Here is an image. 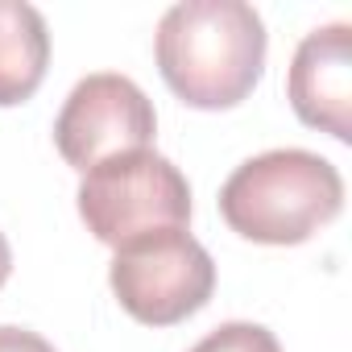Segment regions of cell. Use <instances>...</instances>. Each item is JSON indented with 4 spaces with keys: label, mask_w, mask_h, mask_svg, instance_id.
<instances>
[{
    "label": "cell",
    "mask_w": 352,
    "mask_h": 352,
    "mask_svg": "<svg viewBox=\"0 0 352 352\" xmlns=\"http://www.w3.org/2000/svg\"><path fill=\"white\" fill-rule=\"evenodd\" d=\"M75 199L79 220L108 249H124L129 241L157 228L191 224V183L157 149L104 157L83 174Z\"/></svg>",
    "instance_id": "cell-3"
},
{
    "label": "cell",
    "mask_w": 352,
    "mask_h": 352,
    "mask_svg": "<svg viewBox=\"0 0 352 352\" xmlns=\"http://www.w3.org/2000/svg\"><path fill=\"white\" fill-rule=\"evenodd\" d=\"M0 352H54V344L30 327H13V323H0Z\"/></svg>",
    "instance_id": "cell-9"
},
{
    "label": "cell",
    "mask_w": 352,
    "mask_h": 352,
    "mask_svg": "<svg viewBox=\"0 0 352 352\" xmlns=\"http://www.w3.org/2000/svg\"><path fill=\"white\" fill-rule=\"evenodd\" d=\"M344 208L340 170L311 149H265L220 187L224 224L253 245H302Z\"/></svg>",
    "instance_id": "cell-2"
},
{
    "label": "cell",
    "mask_w": 352,
    "mask_h": 352,
    "mask_svg": "<svg viewBox=\"0 0 352 352\" xmlns=\"http://www.w3.org/2000/svg\"><path fill=\"white\" fill-rule=\"evenodd\" d=\"M9 274H13V249H9V241H5V232H0V290H5V282H9Z\"/></svg>",
    "instance_id": "cell-10"
},
{
    "label": "cell",
    "mask_w": 352,
    "mask_h": 352,
    "mask_svg": "<svg viewBox=\"0 0 352 352\" xmlns=\"http://www.w3.org/2000/svg\"><path fill=\"white\" fill-rule=\"evenodd\" d=\"M191 352H282V344L270 327L232 319V323H220L216 331H208Z\"/></svg>",
    "instance_id": "cell-8"
},
{
    "label": "cell",
    "mask_w": 352,
    "mask_h": 352,
    "mask_svg": "<svg viewBox=\"0 0 352 352\" xmlns=\"http://www.w3.org/2000/svg\"><path fill=\"white\" fill-rule=\"evenodd\" d=\"M286 96L302 124L336 141H352V25L348 21L311 30L298 42Z\"/></svg>",
    "instance_id": "cell-6"
},
{
    "label": "cell",
    "mask_w": 352,
    "mask_h": 352,
    "mask_svg": "<svg viewBox=\"0 0 352 352\" xmlns=\"http://www.w3.org/2000/svg\"><path fill=\"white\" fill-rule=\"evenodd\" d=\"M166 87L191 108L220 112L253 96L265 71V21L245 0H179L153 38Z\"/></svg>",
    "instance_id": "cell-1"
},
{
    "label": "cell",
    "mask_w": 352,
    "mask_h": 352,
    "mask_svg": "<svg viewBox=\"0 0 352 352\" xmlns=\"http://www.w3.org/2000/svg\"><path fill=\"white\" fill-rule=\"evenodd\" d=\"M157 137V112L153 100L116 71H96L71 87L63 100V112L54 120V145L67 166L87 174L104 157L153 149Z\"/></svg>",
    "instance_id": "cell-5"
},
{
    "label": "cell",
    "mask_w": 352,
    "mask_h": 352,
    "mask_svg": "<svg viewBox=\"0 0 352 352\" xmlns=\"http://www.w3.org/2000/svg\"><path fill=\"white\" fill-rule=\"evenodd\" d=\"M50 67L46 17L25 0H0V108L25 104Z\"/></svg>",
    "instance_id": "cell-7"
},
{
    "label": "cell",
    "mask_w": 352,
    "mask_h": 352,
    "mask_svg": "<svg viewBox=\"0 0 352 352\" xmlns=\"http://www.w3.org/2000/svg\"><path fill=\"white\" fill-rule=\"evenodd\" d=\"M108 286L137 323L174 327L212 302L216 261L187 228H157L116 249Z\"/></svg>",
    "instance_id": "cell-4"
}]
</instances>
